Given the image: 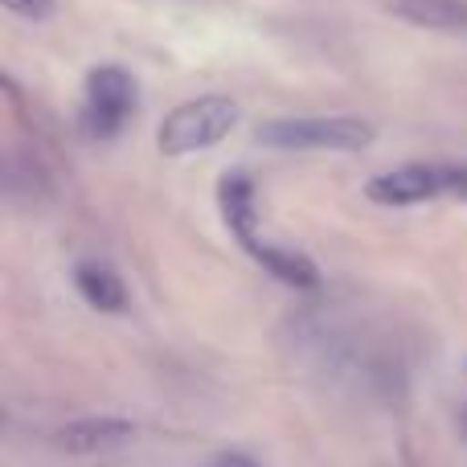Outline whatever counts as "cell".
I'll return each instance as SVG.
<instances>
[{"mask_svg": "<svg viewBox=\"0 0 467 467\" xmlns=\"http://www.w3.org/2000/svg\"><path fill=\"white\" fill-rule=\"evenodd\" d=\"M378 128L357 115H291L258 128V144L287 152H361L373 144Z\"/></svg>", "mask_w": 467, "mask_h": 467, "instance_id": "obj_1", "label": "cell"}, {"mask_svg": "<svg viewBox=\"0 0 467 467\" xmlns=\"http://www.w3.org/2000/svg\"><path fill=\"white\" fill-rule=\"evenodd\" d=\"M242 119V107L226 95H205V99H193V103H181L169 119L161 123V144L164 156L181 161V156H193V152H205L213 148L218 140H226Z\"/></svg>", "mask_w": 467, "mask_h": 467, "instance_id": "obj_2", "label": "cell"}, {"mask_svg": "<svg viewBox=\"0 0 467 467\" xmlns=\"http://www.w3.org/2000/svg\"><path fill=\"white\" fill-rule=\"evenodd\" d=\"M136 111V82L119 66H99L87 78V128L95 136H115Z\"/></svg>", "mask_w": 467, "mask_h": 467, "instance_id": "obj_3", "label": "cell"}, {"mask_svg": "<svg viewBox=\"0 0 467 467\" xmlns=\"http://www.w3.org/2000/svg\"><path fill=\"white\" fill-rule=\"evenodd\" d=\"M447 193V169H435V164H402L394 172H381L365 185V197L378 205H422L431 197Z\"/></svg>", "mask_w": 467, "mask_h": 467, "instance_id": "obj_4", "label": "cell"}, {"mask_svg": "<svg viewBox=\"0 0 467 467\" xmlns=\"http://www.w3.org/2000/svg\"><path fill=\"white\" fill-rule=\"evenodd\" d=\"M136 443V422L128 419H74L54 431V447L66 455H99V451H119V447Z\"/></svg>", "mask_w": 467, "mask_h": 467, "instance_id": "obj_5", "label": "cell"}, {"mask_svg": "<svg viewBox=\"0 0 467 467\" xmlns=\"http://www.w3.org/2000/svg\"><path fill=\"white\" fill-rule=\"evenodd\" d=\"M246 250L254 254L258 266H266V271H271L279 283H287V287H299V291L320 287V271H316V263L307 254H296V250L271 246V242H258V238L246 242Z\"/></svg>", "mask_w": 467, "mask_h": 467, "instance_id": "obj_6", "label": "cell"}, {"mask_svg": "<svg viewBox=\"0 0 467 467\" xmlns=\"http://www.w3.org/2000/svg\"><path fill=\"white\" fill-rule=\"evenodd\" d=\"M74 287L99 312H123L128 307V287L107 263H78L74 266Z\"/></svg>", "mask_w": 467, "mask_h": 467, "instance_id": "obj_7", "label": "cell"}, {"mask_svg": "<svg viewBox=\"0 0 467 467\" xmlns=\"http://www.w3.org/2000/svg\"><path fill=\"white\" fill-rule=\"evenodd\" d=\"M222 197V218H226V226L234 230V238L246 246V242L258 238V205H254V185H250L242 172H234V177L222 181L218 189Z\"/></svg>", "mask_w": 467, "mask_h": 467, "instance_id": "obj_8", "label": "cell"}, {"mask_svg": "<svg viewBox=\"0 0 467 467\" xmlns=\"http://www.w3.org/2000/svg\"><path fill=\"white\" fill-rule=\"evenodd\" d=\"M394 16L419 25V29L467 33V0H394Z\"/></svg>", "mask_w": 467, "mask_h": 467, "instance_id": "obj_9", "label": "cell"}, {"mask_svg": "<svg viewBox=\"0 0 467 467\" xmlns=\"http://www.w3.org/2000/svg\"><path fill=\"white\" fill-rule=\"evenodd\" d=\"M5 8H13L16 16H29V21H46L54 13V0H5Z\"/></svg>", "mask_w": 467, "mask_h": 467, "instance_id": "obj_10", "label": "cell"}, {"mask_svg": "<svg viewBox=\"0 0 467 467\" xmlns=\"http://www.w3.org/2000/svg\"><path fill=\"white\" fill-rule=\"evenodd\" d=\"M210 467H258V463L250 460V455H242V451H222Z\"/></svg>", "mask_w": 467, "mask_h": 467, "instance_id": "obj_11", "label": "cell"}, {"mask_svg": "<svg viewBox=\"0 0 467 467\" xmlns=\"http://www.w3.org/2000/svg\"><path fill=\"white\" fill-rule=\"evenodd\" d=\"M447 193L467 197V169H447Z\"/></svg>", "mask_w": 467, "mask_h": 467, "instance_id": "obj_12", "label": "cell"}]
</instances>
